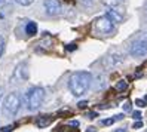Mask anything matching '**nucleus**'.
Returning a JSON list of instances; mask_svg holds the SVG:
<instances>
[{
  "label": "nucleus",
  "mask_w": 147,
  "mask_h": 132,
  "mask_svg": "<svg viewBox=\"0 0 147 132\" xmlns=\"http://www.w3.org/2000/svg\"><path fill=\"white\" fill-rule=\"evenodd\" d=\"M92 83V74L88 71H76L68 79V88L74 96H82L88 92Z\"/></svg>",
  "instance_id": "obj_1"
},
{
  "label": "nucleus",
  "mask_w": 147,
  "mask_h": 132,
  "mask_svg": "<svg viewBox=\"0 0 147 132\" xmlns=\"http://www.w3.org/2000/svg\"><path fill=\"white\" fill-rule=\"evenodd\" d=\"M3 51H5V40H3V37H2V36H0V57H2Z\"/></svg>",
  "instance_id": "obj_15"
},
{
  "label": "nucleus",
  "mask_w": 147,
  "mask_h": 132,
  "mask_svg": "<svg viewBox=\"0 0 147 132\" xmlns=\"http://www.w3.org/2000/svg\"><path fill=\"white\" fill-rule=\"evenodd\" d=\"M129 54H131V57H135V58H141L147 55V33H143L141 36H138L131 43Z\"/></svg>",
  "instance_id": "obj_4"
},
{
  "label": "nucleus",
  "mask_w": 147,
  "mask_h": 132,
  "mask_svg": "<svg viewBox=\"0 0 147 132\" xmlns=\"http://www.w3.org/2000/svg\"><path fill=\"white\" fill-rule=\"evenodd\" d=\"M15 2L18 3V5H21V6H30L34 0H15Z\"/></svg>",
  "instance_id": "obj_14"
},
{
  "label": "nucleus",
  "mask_w": 147,
  "mask_h": 132,
  "mask_svg": "<svg viewBox=\"0 0 147 132\" xmlns=\"http://www.w3.org/2000/svg\"><path fill=\"white\" fill-rule=\"evenodd\" d=\"M52 120H54V117H51V116H42V117H39V119L36 120V125H37L39 128H46L48 125H51V123H52Z\"/></svg>",
  "instance_id": "obj_10"
},
{
  "label": "nucleus",
  "mask_w": 147,
  "mask_h": 132,
  "mask_svg": "<svg viewBox=\"0 0 147 132\" xmlns=\"http://www.w3.org/2000/svg\"><path fill=\"white\" fill-rule=\"evenodd\" d=\"M86 132H97V129H95L94 126H91V128H88V131H86Z\"/></svg>",
  "instance_id": "obj_26"
},
{
  "label": "nucleus",
  "mask_w": 147,
  "mask_h": 132,
  "mask_svg": "<svg viewBox=\"0 0 147 132\" xmlns=\"http://www.w3.org/2000/svg\"><path fill=\"white\" fill-rule=\"evenodd\" d=\"M115 122H116V119H115V117H110V119H104V120H101V125L109 126V125H113Z\"/></svg>",
  "instance_id": "obj_13"
},
{
  "label": "nucleus",
  "mask_w": 147,
  "mask_h": 132,
  "mask_svg": "<svg viewBox=\"0 0 147 132\" xmlns=\"http://www.w3.org/2000/svg\"><path fill=\"white\" fill-rule=\"evenodd\" d=\"M125 59V55L123 54H119V52H115V54H111L106 58V65L107 67H116L119 64H122Z\"/></svg>",
  "instance_id": "obj_7"
},
{
  "label": "nucleus",
  "mask_w": 147,
  "mask_h": 132,
  "mask_svg": "<svg viewBox=\"0 0 147 132\" xmlns=\"http://www.w3.org/2000/svg\"><path fill=\"white\" fill-rule=\"evenodd\" d=\"M135 104L138 105V107H146V102H144L143 100H137V101H135Z\"/></svg>",
  "instance_id": "obj_22"
},
{
  "label": "nucleus",
  "mask_w": 147,
  "mask_h": 132,
  "mask_svg": "<svg viewBox=\"0 0 147 132\" xmlns=\"http://www.w3.org/2000/svg\"><path fill=\"white\" fill-rule=\"evenodd\" d=\"M122 107H123V110H125V111H129V110H131V102H125V104L122 105Z\"/></svg>",
  "instance_id": "obj_21"
},
{
  "label": "nucleus",
  "mask_w": 147,
  "mask_h": 132,
  "mask_svg": "<svg viewBox=\"0 0 147 132\" xmlns=\"http://www.w3.org/2000/svg\"><path fill=\"white\" fill-rule=\"evenodd\" d=\"M70 126L77 128V126H79V122H77V120H71V122H70Z\"/></svg>",
  "instance_id": "obj_24"
},
{
  "label": "nucleus",
  "mask_w": 147,
  "mask_h": 132,
  "mask_svg": "<svg viewBox=\"0 0 147 132\" xmlns=\"http://www.w3.org/2000/svg\"><path fill=\"white\" fill-rule=\"evenodd\" d=\"M143 126V123L140 122V120H137V122H134V129H140Z\"/></svg>",
  "instance_id": "obj_20"
},
{
  "label": "nucleus",
  "mask_w": 147,
  "mask_h": 132,
  "mask_svg": "<svg viewBox=\"0 0 147 132\" xmlns=\"http://www.w3.org/2000/svg\"><path fill=\"white\" fill-rule=\"evenodd\" d=\"M146 101H147V95H146Z\"/></svg>",
  "instance_id": "obj_29"
},
{
  "label": "nucleus",
  "mask_w": 147,
  "mask_h": 132,
  "mask_svg": "<svg viewBox=\"0 0 147 132\" xmlns=\"http://www.w3.org/2000/svg\"><path fill=\"white\" fill-rule=\"evenodd\" d=\"M94 27L100 34H111L115 31V22L107 15H104V16H100V18L95 20Z\"/></svg>",
  "instance_id": "obj_5"
},
{
  "label": "nucleus",
  "mask_w": 147,
  "mask_h": 132,
  "mask_svg": "<svg viewBox=\"0 0 147 132\" xmlns=\"http://www.w3.org/2000/svg\"><path fill=\"white\" fill-rule=\"evenodd\" d=\"M106 15H107L109 18H110L111 21H113L115 24H120V22L123 21V15H122V11H119V9H117V6H115V7H113V6H110Z\"/></svg>",
  "instance_id": "obj_8"
},
{
  "label": "nucleus",
  "mask_w": 147,
  "mask_h": 132,
  "mask_svg": "<svg viewBox=\"0 0 147 132\" xmlns=\"http://www.w3.org/2000/svg\"><path fill=\"white\" fill-rule=\"evenodd\" d=\"M123 117H125V114H117V116H115V119H116V120H122Z\"/></svg>",
  "instance_id": "obj_25"
},
{
  "label": "nucleus",
  "mask_w": 147,
  "mask_h": 132,
  "mask_svg": "<svg viewBox=\"0 0 147 132\" xmlns=\"http://www.w3.org/2000/svg\"><path fill=\"white\" fill-rule=\"evenodd\" d=\"M76 132H77V131H76Z\"/></svg>",
  "instance_id": "obj_30"
},
{
  "label": "nucleus",
  "mask_w": 147,
  "mask_h": 132,
  "mask_svg": "<svg viewBox=\"0 0 147 132\" xmlns=\"http://www.w3.org/2000/svg\"><path fill=\"white\" fill-rule=\"evenodd\" d=\"M2 96H3V89L0 88V100H2Z\"/></svg>",
  "instance_id": "obj_28"
},
{
  "label": "nucleus",
  "mask_w": 147,
  "mask_h": 132,
  "mask_svg": "<svg viewBox=\"0 0 147 132\" xmlns=\"http://www.w3.org/2000/svg\"><path fill=\"white\" fill-rule=\"evenodd\" d=\"M43 100H45V89L40 86H34L25 94V104L30 111H36L43 104Z\"/></svg>",
  "instance_id": "obj_2"
},
{
  "label": "nucleus",
  "mask_w": 147,
  "mask_h": 132,
  "mask_svg": "<svg viewBox=\"0 0 147 132\" xmlns=\"http://www.w3.org/2000/svg\"><path fill=\"white\" fill-rule=\"evenodd\" d=\"M115 132H128V131H126V129H123V128H120V129H116Z\"/></svg>",
  "instance_id": "obj_27"
},
{
  "label": "nucleus",
  "mask_w": 147,
  "mask_h": 132,
  "mask_svg": "<svg viewBox=\"0 0 147 132\" xmlns=\"http://www.w3.org/2000/svg\"><path fill=\"white\" fill-rule=\"evenodd\" d=\"M21 108V96L16 92H11L5 96L2 110L5 116H15Z\"/></svg>",
  "instance_id": "obj_3"
},
{
  "label": "nucleus",
  "mask_w": 147,
  "mask_h": 132,
  "mask_svg": "<svg viewBox=\"0 0 147 132\" xmlns=\"http://www.w3.org/2000/svg\"><path fill=\"white\" fill-rule=\"evenodd\" d=\"M132 117H134L135 120H140V119H141V113H140V111H134V113H132Z\"/></svg>",
  "instance_id": "obj_18"
},
{
  "label": "nucleus",
  "mask_w": 147,
  "mask_h": 132,
  "mask_svg": "<svg viewBox=\"0 0 147 132\" xmlns=\"http://www.w3.org/2000/svg\"><path fill=\"white\" fill-rule=\"evenodd\" d=\"M25 33H27L28 36H34V34H37V24L30 21L27 25H25Z\"/></svg>",
  "instance_id": "obj_11"
},
{
  "label": "nucleus",
  "mask_w": 147,
  "mask_h": 132,
  "mask_svg": "<svg viewBox=\"0 0 147 132\" xmlns=\"http://www.w3.org/2000/svg\"><path fill=\"white\" fill-rule=\"evenodd\" d=\"M77 46L74 45V43H71V45H67V51H74Z\"/></svg>",
  "instance_id": "obj_23"
},
{
  "label": "nucleus",
  "mask_w": 147,
  "mask_h": 132,
  "mask_svg": "<svg viewBox=\"0 0 147 132\" xmlns=\"http://www.w3.org/2000/svg\"><path fill=\"white\" fill-rule=\"evenodd\" d=\"M15 79H16V80H20V82H22V80L27 79V65H25V64H20L18 67L15 68L12 80H15Z\"/></svg>",
  "instance_id": "obj_9"
},
{
  "label": "nucleus",
  "mask_w": 147,
  "mask_h": 132,
  "mask_svg": "<svg viewBox=\"0 0 147 132\" xmlns=\"http://www.w3.org/2000/svg\"><path fill=\"white\" fill-rule=\"evenodd\" d=\"M77 107H79L80 110H83V108H86V107H88V101H80L79 104H77Z\"/></svg>",
  "instance_id": "obj_16"
},
{
  "label": "nucleus",
  "mask_w": 147,
  "mask_h": 132,
  "mask_svg": "<svg viewBox=\"0 0 147 132\" xmlns=\"http://www.w3.org/2000/svg\"><path fill=\"white\" fill-rule=\"evenodd\" d=\"M43 6H45V11L49 16L61 15V12H63V7H61L59 0H45V2H43Z\"/></svg>",
  "instance_id": "obj_6"
},
{
  "label": "nucleus",
  "mask_w": 147,
  "mask_h": 132,
  "mask_svg": "<svg viewBox=\"0 0 147 132\" xmlns=\"http://www.w3.org/2000/svg\"><path fill=\"white\" fill-rule=\"evenodd\" d=\"M12 131H13V126L11 125V126H5V128H3L2 131H0V132H12Z\"/></svg>",
  "instance_id": "obj_19"
},
{
  "label": "nucleus",
  "mask_w": 147,
  "mask_h": 132,
  "mask_svg": "<svg viewBox=\"0 0 147 132\" xmlns=\"http://www.w3.org/2000/svg\"><path fill=\"white\" fill-rule=\"evenodd\" d=\"M126 86H128V85H126L125 80H119L117 85H116V89H117V91H125V89H126Z\"/></svg>",
  "instance_id": "obj_12"
},
{
  "label": "nucleus",
  "mask_w": 147,
  "mask_h": 132,
  "mask_svg": "<svg viewBox=\"0 0 147 132\" xmlns=\"http://www.w3.org/2000/svg\"><path fill=\"white\" fill-rule=\"evenodd\" d=\"M97 116H98V114L95 113V111H89L88 114H86V117H88V119H95V117H97Z\"/></svg>",
  "instance_id": "obj_17"
}]
</instances>
